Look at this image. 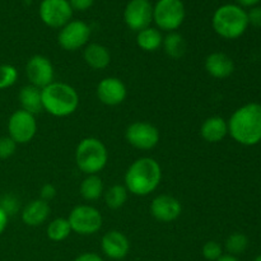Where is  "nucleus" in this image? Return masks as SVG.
<instances>
[{
    "label": "nucleus",
    "instance_id": "obj_1",
    "mask_svg": "<svg viewBox=\"0 0 261 261\" xmlns=\"http://www.w3.org/2000/svg\"><path fill=\"white\" fill-rule=\"evenodd\" d=\"M162 180L161 165L150 157L138 158L125 172V188L135 196H147L157 190Z\"/></svg>",
    "mask_w": 261,
    "mask_h": 261
},
{
    "label": "nucleus",
    "instance_id": "obj_2",
    "mask_svg": "<svg viewBox=\"0 0 261 261\" xmlns=\"http://www.w3.org/2000/svg\"><path fill=\"white\" fill-rule=\"evenodd\" d=\"M228 134L239 144L251 147L261 142V105L247 103L232 114L228 121Z\"/></svg>",
    "mask_w": 261,
    "mask_h": 261
},
{
    "label": "nucleus",
    "instance_id": "obj_3",
    "mask_svg": "<svg viewBox=\"0 0 261 261\" xmlns=\"http://www.w3.org/2000/svg\"><path fill=\"white\" fill-rule=\"evenodd\" d=\"M43 111L55 117H66L78 110L79 94L74 87L64 82H53L41 89Z\"/></svg>",
    "mask_w": 261,
    "mask_h": 261
},
{
    "label": "nucleus",
    "instance_id": "obj_4",
    "mask_svg": "<svg viewBox=\"0 0 261 261\" xmlns=\"http://www.w3.org/2000/svg\"><path fill=\"white\" fill-rule=\"evenodd\" d=\"M212 25L218 36L226 40L239 38L249 27L247 12L236 4L219 7L212 17Z\"/></svg>",
    "mask_w": 261,
    "mask_h": 261
},
{
    "label": "nucleus",
    "instance_id": "obj_5",
    "mask_svg": "<svg viewBox=\"0 0 261 261\" xmlns=\"http://www.w3.org/2000/svg\"><path fill=\"white\" fill-rule=\"evenodd\" d=\"M109 162V152L103 142L88 137L78 143L75 149V163L79 170L88 175H98Z\"/></svg>",
    "mask_w": 261,
    "mask_h": 261
},
{
    "label": "nucleus",
    "instance_id": "obj_6",
    "mask_svg": "<svg viewBox=\"0 0 261 261\" xmlns=\"http://www.w3.org/2000/svg\"><path fill=\"white\" fill-rule=\"evenodd\" d=\"M186 17L182 0H158L153 5V22L160 31L175 32L181 27Z\"/></svg>",
    "mask_w": 261,
    "mask_h": 261
},
{
    "label": "nucleus",
    "instance_id": "obj_7",
    "mask_svg": "<svg viewBox=\"0 0 261 261\" xmlns=\"http://www.w3.org/2000/svg\"><path fill=\"white\" fill-rule=\"evenodd\" d=\"M68 221L71 232H75L81 236L96 234L103 224V218L98 209L87 204L76 205L71 209Z\"/></svg>",
    "mask_w": 261,
    "mask_h": 261
},
{
    "label": "nucleus",
    "instance_id": "obj_8",
    "mask_svg": "<svg viewBox=\"0 0 261 261\" xmlns=\"http://www.w3.org/2000/svg\"><path fill=\"white\" fill-rule=\"evenodd\" d=\"M37 133V121L35 115L17 110L8 120V137L12 138L17 144H27L35 138Z\"/></svg>",
    "mask_w": 261,
    "mask_h": 261
},
{
    "label": "nucleus",
    "instance_id": "obj_9",
    "mask_svg": "<svg viewBox=\"0 0 261 261\" xmlns=\"http://www.w3.org/2000/svg\"><path fill=\"white\" fill-rule=\"evenodd\" d=\"M126 142L132 147L140 150H150L160 143V130L150 122L135 121L127 126L125 132Z\"/></svg>",
    "mask_w": 261,
    "mask_h": 261
},
{
    "label": "nucleus",
    "instance_id": "obj_10",
    "mask_svg": "<svg viewBox=\"0 0 261 261\" xmlns=\"http://www.w3.org/2000/svg\"><path fill=\"white\" fill-rule=\"evenodd\" d=\"M69 0H42L38 8V15L47 27L61 28L73 17Z\"/></svg>",
    "mask_w": 261,
    "mask_h": 261
},
{
    "label": "nucleus",
    "instance_id": "obj_11",
    "mask_svg": "<svg viewBox=\"0 0 261 261\" xmlns=\"http://www.w3.org/2000/svg\"><path fill=\"white\" fill-rule=\"evenodd\" d=\"M91 37V28L83 20H70L60 28L58 42L64 50L76 51L84 47Z\"/></svg>",
    "mask_w": 261,
    "mask_h": 261
},
{
    "label": "nucleus",
    "instance_id": "obj_12",
    "mask_svg": "<svg viewBox=\"0 0 261 261\" xmlns=\"http://www.w3.org/2000/svg\"><path fill=\"white\" fill-rule=\"evenodd\" d=\"M124 20L134 32L150 27L153 22V4L149 0H130L124 10Z\"/></svg>",
    "mask_w": 261,
    "mask_h": 261
},
{
    "label": "nucleus",
    "instance_id": "obj_13",
    "mask_svg": "<svg viewBox=\"0 0 261 261\" xmlns=\"http://www.w3.org/2000/svg\"><path fill=\"white\" fill-rule=\"evenodd\" d=\"M25 75L30 84L42 89L51 84L55 78L54 65L50 59L43 55H35L27 61L25 65Z\"/></svg>",
    "mask_w": 261,
    "mask_h": 261
},
{
    "label": "nucleus",
    "instance_id": "obj_14",
    "mask_svg": "<svg viewBox=\"0 0 261 261\" xmlns=\"http://www.w3.org/2000/svg\"><path fill=\"white\" fill-rule=\"evenodd\" d=\"M150 214L154 219L162 223L176 221L182 213V205L177 198L168 194L157 195L150 203Z\"/></svg>",
    "mask_w": 261,
    "mask_h": 261
},
{
    "label": "nucleus",
    "instance_id": "obj_15",
    "mask_svg": "<svg viewBox=\"0 0 261 261\" xmlns=\"http://www.w3.org/2000/svg\"><path fill=\"white\" fill-rule=\"evenodd\" d=\"M97 97L99 102L106 106H119L126 98V86L116 76L103 78L97 86Z\"/></svg>",
    "mask_w": 261,
    "mask_h": 261
},
{
    "label": "nucleus",
    "instance_id": "obj_16",
    "mask_svg": "<svg viewBox=\"0 0 261 261\" xmlns=\"http://www.w3.org/2000/svg\"><path fill=\"white\" fill-rule=\"evenodd\" d=\"M101 249L103 254L111 260H122L130 251V241L122 232L110 231L101 240Z\"/></svg>",
    "mask_w": 261,
    "mask_h": 261
},
{
    "label": "nucleus",
    "instance_id": "obj_17",
    "mask_svg": "<svg viewBox=\"0 0 261 261\" xmlns=\"http://www.w3.org/2000/svg\"><path fill=\"white\" fill-rule=\"evenodd\" d=\"M205 70L216 79H224L234 71V63L227 54L212 53L205 59Z\"/></svg>",
    "mask_w": 261,
    "mask_h": 261
},
{
    "label": "nucleus",
    "instance_id": "obj_18",
    "mask_svg": "<svg viewBox=\"0 0 261 261\" xmlns=\"http://www.w3.org/2000/svg\"><path fill=\"white\" fill-rule=\"evenodd\" d=\"M51 213V208L47 201L42 199H35L30 201L22 211V221L25 226L38 227L45 223Z\"/></svg>",
    "mask_w": 261,
    "mask_h": 261
},
{
    "label": "nucleus",
    "instance_id": "obj_19",
    "mask_svg": "<svg viewBox=\"0 0 261 261\" xmlns=\"http://www.w3.org/2000/svg\"><path fill=\"white\" fill-rule=\"evenodd\" d=\"M228 134V122L221 116L208 117L201 124L200 135L205 142L219 143Z\"/></svg>",
    "mask_w": 261,
    "mask_h": 261
},
{
    "label": "nucleus",
    "instance_id": "obj_20",
    "mask_svg": "<svg viewBox=\"0 0 261 261\" xmlns=\"http://www.w3.org/2000/svg\"><path fill=\"white\" fill-rule=\"evenodd\" d=\"M84 61L89 68L94 70H102L106 69L111 63V54L109 48L99 43H89L84 47L83 53Z\"/></svg>",
    "mask_w": 261,
    "mask_h": 261
},
{
    "label": "nucleus",
    "instance_id": "obj_21",
    "mask_svg": "<svg viewBox=\"0 0 261 261\" xmlns=\"http://www.w3.org/2000/svg\"><path fill=\"white\" fill-rule=\"evenodd\" d=\"M18 99H19L22 110L30 112V114L36 115L43 111L41 89L32 86V84H28V86H24L20 88L19 94H18Z\"/></svg>",
    "mask_w": 261,
    "mask_h": 261
},
{
    "label": "nucleus",
    "instance_id": "obj_22",
    "mask_svg": "<svg viewBox=\"0 0 261 261\" xmlns=\"http://www.w3.org/2000/svg\"><path fill=\"white\" fill-rule=\"evenodd\" d=\"M163 36L158 28L147 27L137 32V45L145 53H154L162 46Z\"/></svg>",
    "mask_w": 261,
    "mask_h": 261
},
{
    "label": "nucleus",
    "instance_id": "obj_23",
    "mask_svg": "<svg viewBox=\"0 0 261 261\" xmlns=\"http://www.w3.org/2000/svg\"><path fill=\"white\" fill-rule=\"evenodd\" d=\"M163 50L168 58L173 60H178L186 53V41L182 35L178 32H170L166 37H163Z\"/></svg>",
    "mask_w": 261,
    "mask_h": 261
},
{
    "label": "nucleus",
    "instance_id": "obj_24",
    "mask_svg": "<svg viewBox=\"0 0 261 261\" xmlns=\"http://www.w3.org/2000/svg\"><path fill=\"white\" fill-rule=\"evenodd\" d=\"M79 191H81V195L84 200H98L105 193L102 178L98 175H88L82 181Z\"/></svg>",
    "mask_w": 261,
    "mask_h": 261
},
{
    "label": "nucleus",
    "instance_id": "obj_25",
    "mask_svg": "<svg viewBox=\"0 0 261 261\" xmlns=\"http://www.w3.org/2000/svg\"><path fill=\"white\" fill-rule=\"evenodd\" d=\"M47 237L54 242H61L68 239L71 233L70 224H69L68 218H56L48 223Z\"/></svg>",
    "mask_w": 261,
    "mask_h": 261
},
{
    "label": "nucleus",
    "instance_id": "obj_26",
    "mask_svg": "<svg viewBox=\"0 0 261 261\" xmlns=\"http://www.w3.org/2000/svg\"><path fill=\"white\" fill-rule=\"evenodd\" d=\"M129 191L125 185H112L105 191V203L110 209H120L125 205Z\"/></svg>",
    "mask_w": 261,
    "mask_h": 261
},
{
    "label": "nucleus",
    "instance_id": "obj_27",
    "mask_svg": "<svg viewBox=\"0 0 261 261\" xmlns=\"http://www.w3.org/2000/svg\"><path fill=\"white\" fill-rule=\"evenodd\" d=\"M224 247H226L227 252L229 255L237 256V255L244 254L247 250V247H249V239H247L246 234L236 232V233H232L227 237Z\"/></svg>",
    "mask_w": 261,
    "mask_h": 261
},
{
    "label": "nucleus",
    "instance_id": "obj_28",
    "mask_svg": "<svg viewBox=\"0 0 261 261\" xmlns=\"http://www.w3.org/2000/svg\"><path fill=\"white\" fill-rule=\"evenodd\" d=\"M18 70L15 66L10 64H3L0 65V91L10 88L14 86L15 82L18 81Z\"/></svg>",
    "mask_w": 261,
    "mask_h": 261
},
{
    "label": "nucleus",
    "instance_id": "obj_29",
    "mask_svg": "<svg viewBox=\"0 0 261 261\" xmlns=\"http://www.w3.org/2000/svg\"><path fill=\"white\" fill-rule=\"evenodd\" d=\"M201 255H203L205 260L216 261L223 255V249H222L219 242L208 241L204 244L203 249H201Z\"/></svg>",
    "mask_w": 261,
    "mask_h": 261
},
{
    "label": "nucleus",
    "instance_id": "obj_30",
    "mask_svg": "<svg viewBox=\"0 0 261 261\" xmlns=\"http://www.w3.org/2000/svg\"><path fill=\"white\" fill-rule=\"evenodd\" d=\"M17 143L10 137L0 138V160H7L10 158L17 150Z\"/></svg>",
    "mask_w": 261,
    "mask_h": 261
},
{
    "label": "nucleus",
    "instance_id": "obj_31",
    "mask_svg": "<svg viewBox=\"0 0 261 261\" xmlns=\"http://www.w3.org/2000/svg\"><path fill=\"white\" fill-rule=\"evenodd\" d=\"M0 206L10 217L18 212V209H19V201H18V199L14 195L7 194V195H4L0 199Z\"/></svg>",
    "mask_w": 261,
    "mask_h": 261
},
{
    "label": "nucleus",
    "instance_id": "obj_32",
    "mask_svg": "<svg viewBox=\"0 0 261 261\" xmlns=\"http://www.w3.org/2000/svg\"><path fill=\"white\" fill-rule=\"evenodd\" d=\"M56 188L53 185V184H45V185L41 188V193H40V199H42L43 201H51L56 196Z\"/></svg>",
    "mask_w": 261,
    "mask_h": 261
},
{
    "label": "nucleus",
    "instance_id": "obj_33",
    "mask_svg": "<svg viewBox=\"0 0 261 261\" xmlns=\"http://www.w3.org/2000/svg\"><path fill=\"white\" fill-rule=\"evenodd\" d=\"M247 19H249V24H252L254 27H261V7H252L247 13Z\"/></svg>",
    "mask_w": 261,
    "mask_h": 261
},
{
    "label": "nucleus",
    "instance_id": "obj_34",
    "mask_svg": "<svg viewBox=\"0 0 261 261\" xmlns=\"http://www.w3.org/2000/svg\"><path fill=\"white\" fill-rule=\"evenodd\" d=\"M69 4H70L73 10L84 12V10H88L94 4V0H69Z\"/></svg>",
    "mask_w": 261,
    "mask_h": 261
},
{
    "label": "nucleus",
    "instance_id": "obj_35",
    "mask_svg": "<svg viewBox=\"0 0 261 261\" xmlns=\"http://www.w3.org/2000/svg\"><path fill=\"white\" fill-rule=\"evenodd\" d=\"M73 261H103L101 256L96 252H83L79 256H76Z\"/></svg>",
    "mask_w": 261,
    "mask_h": 261
},
{
    "label": "nucleus",
    "instance_id": "obj_36",
    "mask_svg": "<svg viewBox=\"0 0 261 261\" xmlns=\"http://www.w3.org/2000/svg\"><path fill=\"white\" fill-rule=\"evenodd\" d=\"M8 221H9V216L3 211V208L0 206V236L4 233L5 228L8 226Z\"/></svg>",
    "mask_w": 261,
    "mask_h": 261
},
{
    "label": "nucleus",
    "instance_id": "obj_37",
    "mask_svg": "<svg viewBox=\"0 0 261 261\" xmlns=\"http://www.w3.org/2000/svg\"><path fill=\"white\" fill-rule=\"evenodd\" d=\"M260 0H237V3H239V5L241 8L244 7H256V4L259 3Z\"/></svg>",
    "mask_w": 261,
    "mask_h": 261
},
{
    "label": "nucleus",
    "instance_id": "obj_38",
    "mask_svg": "<svg viewBox=\"0 0 261 261\" xmlns=\"http://www.w3.org/2000/svg\"><path fill=\"white\" fill-rule=\"evenodd\" d=\"M216 261H240L237 259V256H233V255H229V254H223L218 260Z\"/></svg>",
    "mask_w": 261,
    "mask_h": 261
},
{
    "label": "nucleus",
    "instance_id": "obj_39",
    "mask_svg": "<svg viewBox=\"0 0 261 261\" xmlns=\"http://www.w3.org/2000/svg\"><path fill=\"white\" fill-rule=\"evenodd\" d=\"M254 261H261V255H259V256H256V257H255Z\"/></svg>",
    "mask_w": 261,
    "mask_h": 261
}]
</instances>
